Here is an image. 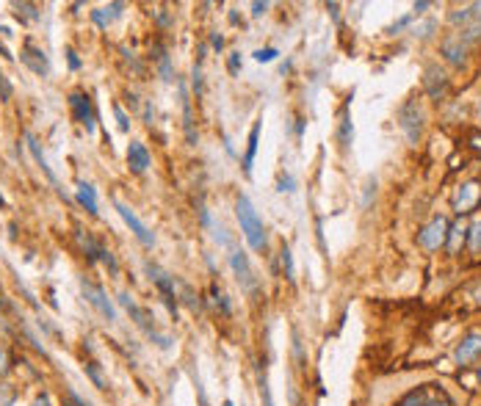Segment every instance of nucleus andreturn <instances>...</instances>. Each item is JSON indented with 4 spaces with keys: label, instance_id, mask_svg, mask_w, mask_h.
Listing matches in <instances>:
<instances>
[{
    "label": "nucleus",
    "instance_id": "6e6552de",
    "mask_svg": "<svg viewBox=\"0 0 481 406\" xmlns=\"http://www.w3.org/2000/svg\"><path fill=\"white\" fill-rule=\"evenodd\" d=\"M479 205H481V182L479 180L462 182L456 188V194H454V210L459 216H465V213H473Z\"/></svg>",
    "mask_w": 481,
    "mask_h": 406
},
{
    "label": "nucleus",
    "instance_id": "c9c22d12",
    "mask_svg": "<svg viewBox=\"0 0 481 406\" xmlns=\"http://www.w3.org/2000/svg\"><path fill=\"white\" fill-rule=\"evenodd\" d=\"M14 404V393H11V387H0V406H11Z\"/></svg>",
    "mask_w": 481,
    "mask_h": 406
},
{
    "label": "nucleus",
    "instance_id": "1a4fd4ad",
    "mask_svg": "<svg viewBox=\"0 0 481 406\" xmlns=\"http://www.w3.org/2000/svg\"><path fill=\"white\" fill-rule=\"evenodd\" d=\"M114 208H117V213L122 216V222L131 226L133 235L138 238V243H141V246H147V249H152V246H155V235L150 232V226L144 224V222H141V219L133 213L125 202H119V199H117V202H114Z\"/></svg>",
    "mask_w": 481,
    "mask_h": 406
},
{
    "label": "nucleus",
    "instance_id": "a878e982",
    "mask_svg": "<svg viewBox=\"0 0 481 406\" xmlns=\"http://www.w3.org/2000/svg\"><path fill=\"white\" fill-rule=\"evenodd\" d=\"M14 14H17L20 20H31V22H37V20L42 17L37 3H14Z\"/></svg>",
    "mask_w": 481,
    "mask_h": 406
},
{
    "label": "nucleus",
    "instance_id": "20e7f679",
    "mask_svg": "<svg viewBox=\"0 0 481 406\" xmlns=\"http://www.w3.org/2000/svg\"><path fill=\"white\" fill-rule=\"evenodd\" d=\"M230 269H232L238 285H241L246 293H258V290H261V282H258L255 269H252V263H249V255H246L244 249L230 246Z\"/></svg>",
    "mask_w": 481,
    "mask_h": 406
},
{
    "label": "nucleus",
    "instance_id": "9b49d317",
    "mask_svg": "<svg viewBox=\"0 0 481 406\" xmlns=\"http://www.w3.org/2000/svg\"><path fill=\"white\" fill-rule=\"evenodd\" d=\"M70 108H72L75 119L86 128V133H94V119L97 116H94V105H91V97H88L86 91H72L70 94Z\"/></svg>",
    "mask_w": 481,
    "mask_h": 406
},
{
    "label": "nucleus",
    "instance_id": "39448f33",
    "mask_svg": "<svg viewBox=\"0 0 481 406\" xmlns=\"http://www.w3.org/2000/svg\"><path fill=\"white\" fill-rule=\"evenodd\" d=\"M147 271H150V279L155 282V287H158V293H161V299H164V304H166V310H169L172 316H177V304H180V293H177L175 276H169L166 271H161V269H158V266H152V263H147Z\"/></svg>",
    "mask_w": 481,
    "mask_h": 406
},
{
    "label": "nucleus",
    "instance_id": "c85d7f7f",
    "mask_svg": "<svg viewBox=\"0 0 481 406\" xmlns=\"http://www.w3.org/2000/svg\"><path fill=\"white\" fill-rule=\"evenodd\" d=\"M258 387H261L263 406H274V398H271V387H268V373H265V367H258Z\"/></svg>",
    "mask_w": 481,
    "mask_h": 406
},
{
    "label": "nucleus",
    "instance_id": "c03bdc74",
    "mask_svg": "<svg viewBox=\"0 0 481 406\" xmlns=\"http://www.w3.org/2000/svg\"><path fill=\"white\" fill-rule=\"evenodd\" d=\"M194 91L202 94V72H199V64L194 67Z\"/></svg>",
    "mask_w": 481,
    "mask_h": 406
},
{
    "label": "nucleus",
    "instance_id": "09e8293b",
    "mask_svg": "<svg viewBox=\"0 0 481 406\" xmlns=\"http://www.w3.org/2000/svg\"><path fill=\"white\" fill-rule=\"evenodd\" d=\"M470 296L476 299V304H481V282H479V285H473V287H470Z\"/></svg>",
    "mask_w": 481,
    "mask_h": 406
},
{
    "label": "nucleus",
    "instance_id": "f257e3e1",
    "mask_svg": "<svg viewBox=\"0 0 481 406\" xmlns=\"http://www.w3.org/2000/svg\"><path fill=\"white\" fill-rule=\"evenodd\" d=\"M235 219H238V224H241V232H244L249 249L265 252V246H268L265 224H263L258 208L252 205V199H249L246 194H238V199H235Z\"/></svg>",
    "mask_w": 481,
    "mask_h": 406
},
{
    "label": "nucleus",
    "instance_id": "2f4dec72",
    "mask_svg": "<svg viewBox=\"0 0 481 406\" xmlns=\"http://www.w3.org/2000/svg\"><path fill=\"white\" fill-rule=\"evenodd\" d=\"M277 55H279V50H277V47H261V50H255V53H252V58H255L258 64H271Z\"/></svg>",
    "mask_w": 481,
    "mask_h": 406
},
{
    "label": "nucleus",
    "instance_id": "58836bf2",
    "mask_svg": "<svg viewBox=\"0 0 481 406\" xmlns=\"http://www.w3.org/2000/svg\"><path fill=\"white\" fill-rule=\"evenodd\" d=\"M0 100H11V83L6 81L3 72H0Z\"/></svg>",
    "mask_w": 481,
    "mask_h": 406
},
{
    "label": "nucleus",
    "instance_id": "8fccbe9b",
    "mask_svg": "<svg viewBox=\"0 0 481 406\" xmlns=\"http://www.w3.org/2000/svg\"><path fill=\"white\" fill-rule=\"evenodd\" d=\"M34 406H50V395H47V393H42V395L34 401Z\"/></svg>",
    "mask_w": 481,
    "mask_h": 406
},
{
    "label": "nucleus",
    "instance_id": "a19ab883",
    "mask_svg": "<svg viewBox=\"0 0 481 406\" xmlns=\"http://www.w3.org/2000/svg\"><path fill=\"white\" fill-rule=\"evenodd\" d=\"M67 61H70V69H81V58L72 47H67Z\"/></svg>",
    "mask_w": 481,
    "mask_h": 406
},
{
    "label": "nucleus",
    "instance_id": "a211bd4d",
    "mask_svg": "<svg viewBox=\"0 0 481 406\" xmlns=\"http://www.w3.org/2000/svg\"><path fill=\"white\" fill-rule=\"evenodd\" d=\"M122 8H125V3H111V6L94 8V11H91V22H94L97 28H108V25H114V22L122 17Z\"/></svg>",
    "mask_w": 481,
    "mask_h": 406
},
{
    "label": "nucleus",
    "instance_id": "f03ea898",
    "mask_svg": "<svg viewBox=\"0 0 481 406\" xmlns=\"http://www.w3.org/2000/svg\"><path fill=\"white\" fill-rule=\"evenodd\" d=\"M119 304L128 310V316H131L133 323H136V326H138V329H141V332H144V334H147V337H150L161 351H169V349H172V337H169V334L155 323V318H152V313H150L147 307L136 304V299H133L131 293H125V290H122V293H119Z\"/></svg>",
    "mask_w": 481,
    "mask_h": 406
},
{
    "label": "nucleus",
    "instance_id": "cd10ccee",
    "mask_svg": "<svg viewBox=\"0 0 481 406\" xmlns=\"http://www.w3.org/2000/svg\"><path fill=\"white\" fill-rule=\"evenodd\" d=\"M421 406H454V404H451V398H448V395H445L440 387H435V384H432V387H429V395H426V401H423Z\"/></svg>",
    "mask_w": 481,
    "mask_h": 406
},
{
    "label": "nucleus",
    "instance_id": "4468645a",
    "mask_svg": "<svg viewBox=\"0 0 481 406\" xmlns=\"http://www.w3.org/2000/svg\"><path fill=\"white\" fill-rule=\"evenodd\" d=\"M423 89L429 91L432 100H442L445 97V91H448V75H445V69H440V64L426 67V72H423Z\"/></svg>",
    "mask_w": 481,
    "mask_h": 406
},
{
    "label": "nucleus",
    "instance_id": "e433bc0d",
    "mask_svg": "<svg viewBox=\"0 0 481 406\" xmlns=\"http://www.w3.org/2000/svg\"><path fill=\"white\" fill-rule=\"evenodd\" d=\"M294 185H296V182H294V177H291L288 172H285V175H279V191H282V194H285V191L291 194V191H294Z\"/></svg>",
    "mask_w": 481,
    "mask_h": 406
},
{
    "label": "nucleus",
    "instance_id": "4c0bfd02",
    "mask_svg": "<svg viewBox=\"0 0 481 406\" xmlns=\"http://www.w3.org/2000/svg\"><path fill=\"white\" fill-rule=\"evenodd\" d=\"M227 67H230V72H232V75H238V69H241V53H230Z\"/></svg>",
    "mask_w": 481,
    "mask_h": 406
},
{
    "label": "nucleus",
    "instance_id": "864d4df0",
    "mask_svg": "<svg viewBox=\"0 0 481 406\" xmlns=\"http://www.w3.org/2000/svg\"><path fill=\"white\" fill-rule=\"evenodd\" d=\"M479 381H481V365H479Z\"/></svg>",
    "mask_w": 481,
    "mask_h": 406
},
{
    "label": "nucleus",
    "instance_id": "5701e85b",
    "mask_svg": "<svg viewBox=\"0 0 481 406\" xmlns=\"http://www.w3.org/2000/svg\"><path fill=\"white\" fill-rule=\"evenodd\" d=\"M211 304L219 310L221 316H232V304H230V299L224 296V290H221L216 282L211 285Z\"/></svg>",
    "mask_w": 481,
    "mask_h": 406
},
{
    "label": "nucleus",
    "instance_id": "b1692460",
    "mask_svg": "<svg viewBox=\"0 0 481 406\" xmlns=\"http://www.w3.org/2000/svg\"><path fill=\"white\" fill-rule=\"evenodd\" d=\"M429 387H432V384H423V387L409 390L407 395H401V401H398L395 406H421L423 401H426V395H429Z\"/></svg>",
    "mask_w": 481,
    "mask_h": 406
},
{
    "label": "nucleus",
    "instance_id": "aec40b11",
    "mask_svg": "<svg viewBox=\"0 0 481 406\" xmlns=\"http://www.w3.org/2000/svg\"><path fill=\"white\" fill-rule=\"evenodd\" d=\"M75 199L81 202V208H86L91 216H97V213H100V210H97V191H94V185H91V182L81 180L78 185H75Z\"/></svg>",
    "mask_w": 481,
    "mask_h": 406
},
{
    "label": "nucleus",
    "instance_id": "a18cd8bd",
    "mask_svg": "<svg viewBox=\"0 0 481 406\" xmlns=\"http://www.w3.org/2000/svg\"><path fill=\"white\" fill-rule=\"evenodd\" d=\"M265 11H268V3H252V14L255 17H263Z\"/></svg>",
    "mask_w": 481,
    "mask_h": 406
},
{
    "label": "nucleus",
    "instance_id": "ea45409f",
    "mask_svg": "<svg viewBox=\"0 0 481 406\" xmlns=\"http://www.w3.org/2000/svg\"><path fill=\"white\" fill-rule=\"evenodd\" d=\"M432 31H435V22L429 20V22L423 25V28H415L412 34H415V36H421V39H426V36H432Z\"/></svg>",
    "mask_w": 481,
    "mask_h": 406
},
{
    "label": "nucleus",
    "instance_id": "f704fd0d",
    "mask_svg": "<svg viewBox=\"0 0 481 406\" xmlns=\"http://www.w3.org/2000/svg\"><path fill=\"white\" fill-rule=\"evenodd\" d=\"M412 20H415V17H412V14H407V17H401V20H398V22H393V25H390V28H388V34H390V36H395V34H401V31H404V28H407V25H409V22H412Z\"/></svg>",
    "mask_w": 481,
    "mask_h": 406
},
{
    "label": "nucleus",
    "instance_id": "2eb2a0df",
    "mask_svg": "<svg viewBox=\"0 0 481 406\" xmlns=\"http://www.w3.org/2000/svg\"><path fill=\"white\" fill-rule=\"evenodd\" d=\"M25 141H28V149H31V155H34V161H37V166L44 172V177L53 182V188L58 191V194H64V188H61V182H58V177H55V172L47 166V158H44L42 147H39V141H37V135L34 133H25Z\"/></svg>",
    "mask_w": 481,
    "mask_h": 406
},
{
    "label": "nucleus",
    "instance_id": "72a5a7b5",
    "mask_svg": "<svg viewBox=\"0 0 481 406\" xmlns=\"http://www.w3.org/2000/svg\"><path fill=\"white\" fill-rule=\"evenodd\" d=\"M114 114H117V122H119V130H122V133H128V130H131V119H128V114H125V108H122L119 102L114 105Z\"/></svg>",
    "mask_w": 481,
    "mask_h": 406
},
{
    "label": "nucleus",
    "instance_id": "c756f323",
    "mask_svg": "<svg viewBox=\"0 0 481 406\" xmlns=\"http://www.w3.org/2000/svg\"><path fill=\"white\" fill-rule=\"evenodd\" d=\"M155 53H158V55H155V61H158L161 78H164V81H172V64H169V55H166V50H164V47H158Z\"/></svg>",
    "mask_w": 481,
    "mask_h": 406
},
{
    "label": "nucleus",
    "instance_id": "393cba45",
    "mask_svg": "<svg viewBox=\"0 0 481 406\" xmlns=\"http://www.w3.org/2000/svg\"><path fill=\"white\" fill-rule=\"evenodd\" d=\"M279 263H282V273H285V279H288V282H294V279H296L294 255H291V246H285V243H282V249H279Z\"/></svg>",
    "mask_w": 481,
    "mask_h": 406
},
{
    "label": "nucleus",
    "instance_id": "6ab92c4d",
    "mask_svg": "<svg viewBox=\"0 0 481 406\" xmlns=\"http://www.w3.org/2000/svg\"><path fill=\"white\" fill-rule=\"evenodd\" d=\"M465 241H468V226L462 224V222H456V224L448 226V238H445V249H448V255H459V252H462V246H465Z\"/></svg>",
    "mask_w": 481,
    "mask_h": 406
},
{
    "label": "nucleus",
    "instance_id": "49530a36",
    "mask_svg": "<svg viewBox=\"0 0 481 406\" xmlns=\"http://www.w3.org/2000/svg\"><path fill=\"white\" fill-rule=\"evenodd\" d=\"M70 401H72V406H88L86 401H84V398L75 393V390H70Z\"/></svg>",
    "mask_w": 481,
    "mask_h": 406
},
{
    "label": "nucleus",
    "instance_id": "4be33fe9",
    "mask_svg": "<svg viewBox=\"0 0 481 406\" xmlns=\"http://www.w3.org/2000/svg\"><path fill=\"white\" fill-rule=\"evenodd\" d=\"M180 97H183V128L188 135V144H197V130H194V116H191V100H188V89L185 83H180Z\"/></svg>",
    "mask_w": 481,
    "mask_h": 406
},
{
    "label": "nucleus",
    "instance_id": "de8ad7c7",
    "mask_svg": "<svg viewBox=\"0 0 481 406\" xmlns=\"http://www.w3.org/2000/svg\"><path fill=\"white\" fill-rule=\"evenodd\" d=\"M468 144H470V147H473L476 152H481V133H473V135H470V141H468Z\"/></svg>",
    "mask_w": 481,
    "mask_h": 406
},
{
    "label": "nucleus",
    "instance_id": "9d476101",
    "mask_svg": "<svg viewBox=\"0 0 481 406\" xmlns=\"http://www.w3.org/2000/svg\"><path fill=\"white\" fill-rule=\"evenodd\" d=\"M20 61H22L34 75H39V78H47V75H50V58H47V53H44L42 47H37L34 42H25V45H22V50H20Z\"/></svg>",
    "mask_w": 481,
    "mask_h": 406
},
{
    "label": "nucleus",
    "instance_id": "7c9ffc66",
    "mask_svg": "<svg viewBox=\"0 0 481 406\" xmlns=\"http://www.w3.org/2000/svg\"><path fill=\"white\" fill-rule=\"evenodd\" d=\"M351 135H354V128H351L349 108H343V116H341V144H343V147H349L351 144Z\"/></svg>",
    "mask_w": 481,
    "mask_h": 406
},
{
    "label": "nucleus",
    "instance_id": "412c9836",
    "mask_svg": "<svg viewBox=\"0 0 481 406\" xmlns=\"http://www.w3.org/2000/svg\"><path fill=\"white\" fill-rule=\"evenodd\" d=\"M476 17H481V3H470V6H465V8H456V11H451L448 14V22L454 25V28H465L468 22H473Z\"/></svg>",
    "mask_w": 481,
    "mask_h": 406
},
{
    "label": "nucleus",
    "instance_id": "423d86ee",
    "mask_svg": "<svg viewBox=\"0 0 481 406\" xmlns=\"http://www.w3.org/2000/svg\"><path fill=\"white\" fill-rule=\"evenodd\" d=\"M448 219L445 216H435L429 224L421 226L418 232V246L426 249V252H437L440 246H445V238H448Z\"/></svg>",
    "mask_w": 481,
    "mask_h": 406
},
{
    "label": "nucleus",
    "instance_id": "473e14b6",
    "mask_svg": "<svg viewBox=\"0 0 481 406\" xmlns=\"http://www.w3.org/2000/svg\"><path fill=\"white\" fill-rule=\"evenodd\" d=\"M86 373H88V379L100 387V390H105L108 387V381L103 379V373H100V367H97V362H86Z\"/></svg>",
    "mask_w": 481,
    "mask_h": 406
},
{
    "label": "nucleus",
    "instance_id": "dca6fc26",
    "mask_svg": "<svg viewBox=\"0 0 481 406\" xmlns=\"http://www.w3.org/2000/svg\"><path fill=\"white\" fill-rule=\"evenodd\" d=\"M128 166L133 175H144L150 169V152L141 141H131L128 144Z\"/></svg>",
    "mask_w": 481,
    "mask_h": 406
},
{
    "label": "nucleus",
    "instance_id": "3c124183",
    "mask_svg": "<svg viewBox=\"0 0 481 406\" xmlns=\"http://www.w3.org/2000/svg\"><path fill=\"white\" fill-rule=\"evenodd\" d=\"M0 208H6V196L3 194H0Z\"/></svg>",
    "mask_w": 481,
    "mask_h": 406
},
{
    "label": "nucleus",
    "instance_id": "bb28decb",
    "mask_svg": "<svg viewBox=\"0 0 481 406\" xmlns=\"http://www.w3.org/2000/svg\"><path fill=\"white\" fill-rule=\"evenodd\" d=\"M468 246H470V252L481 255V216L468 226Z\"/></svg>",
    "mask_w": 481,
    "mask_h": 406
},
{
    "label": "nucleus",
    "instance_id": "79ce46f5",
    "mask_svg": "<svg viewBox=\"0 0 481 406\" xmlns=\"http://www.w3.org/2000/svg\"><path fill=\"white\" fill-rule=\"evenodd\" d=\"M8 365H11V360H8V351L0 346V376H6V373H8Z\"/></svg>",
    "mask_w": 481,
    "mask_h": 406
},
{
    "label": "nucleus",
    "instance_id": "ddd939ff",
    "mask_svg": "<svg viewBox=\"0 0 481 406\" xmlns=\"http://www.w3.org/2000/svg\"><path fill=\"white\" fill-rule=\"evenodd\" d=\"M442 55H445V61L448 64H454V67H462L465 64V58H468V50H470V45L456 34V31H451L445 39H442Z\"/></svg>",
    "mask_w": 481,
    "mask_h": 406
},
{
    "label": "nucleus",
    "instance_id": "f8f14e48",
    "mask_svg": "<svg viewBox=\"0 0 481 406\" xmlns=\"http://www.w3.org/2000/svg\"><path fill=\"white\" fill-rule=\"evenodd\" d=\"M481 357V332H468L462 340H459V346L454 349V360H456V365L459 367H468V365H473V362Z\"/></svg>",
    "mask_w": 481,
    "mask_h": 406
},
{
    "label": "nucleus",
    "instance_id": "603ef678",
    "mask_svg": "<svg viewBox=\"0 0 481 406\" xmlns=\"http://www.w3.org/2000/svg\"><path fill=\"white\" fill-rule=\"evenodd\" d=\"M221 406H232V401H224V404H221Z\"/></svg>",
    "mask_w": 481,
    "mask_h": 406
},
{
    "label": "nucleus",
    "instance_id": "37998d69",
    "mask_svg": "<svg viewBox=\"0 0 481 406\" xmlns=\"http://www.w3.org/2000/svg\"><path fill=\"white\" fill-rule=\"evenodd\" d=\"M211 47H213V50H224V36H221L219 31L211 34Z\"/></svg>",
    "mask_w": 481,
    "mask_h": 406
},
{
    "label": "nucleus",
    "instance_id": "7ed1b4c3",
    "mask_svg": "<svg viewBox=\"0 0 481 406\" xmlns=\"http://www.w3.org/2000/svg\"><path fill=\"white\" fill-rule=\"evenodd\" d=\"M423 122H426V114H423V105L412 97L407 100L401 108H398V128L401 133L407 135L409 144H418L421 135H423Z\"/></svg>",
    "mask_w": 481,
    "mask_h": 406
},
{
    "label": "nucleus",
    "instance_id": "0eeeda50",
    "mask_svg": "<svg viewBox=\"0 0 481 406\" xmlns=\"http://www.w3.org/2000/svg\"><path fill=\"white\" fill-rule=\"evenodd\" d=\"M81 293H84V299H86L100 316L108 318V320H117V310H114L108 293H105L100 285H94V282H88V279H81Z\"/></svg>",
    "mask_w": 481,
    "mask_h": 406
},
{
    "label": "nucleus",
    "instance_id": "f3484780",
    "mask_svg": "<svg viewBox=\"0 0 481 406\" xmlns=\"http://www.w3.org/2000/svg\"><path fill=\"white\" fill-rule=\"evenodd\" d=\"M261 128L263 122H255L252 130H249V138H246V152H244V161H241V169H244L246 177L252 175V166H255V155H258V144H261Z\"/></svg>",
    "mask_w": 481,
    "mask_h": 406
}]
</instances>
